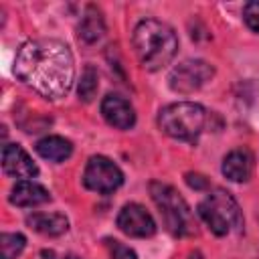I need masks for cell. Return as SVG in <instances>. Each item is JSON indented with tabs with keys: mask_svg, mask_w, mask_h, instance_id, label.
<instances>
[{
	"mask_svg": "<svg viewBox=\"0 0 259 259\" xmlns=\"http://www.w3.org/2000/svg\"><path fill=\"white\" fill-rule=\"evenodd\" d=\"M16 77L47 99H61L75 79L71 49L57 38L26 40L14 59Z\"/></svg>",
	"mask_w": 259,
	"mask_h": 259,
	"instance_id": "6da1fadb",
	"label": "cell"
},
{
	"mask_svg": "<svg viewBox=\"0 0 259 259\" xmlns=\"http://www.w3.org/2000/svg\"><path fill=\"white\" fill-rule=\"evenodd\" d=\"M134 49L146 71H160L174 59L178 51V36L166 22L146 18L134 28Z\"/></svg>",
	"mask_w": 259,
	"mask_h": 259,
	"instance_id": "7a4b0ae2",
	"label": "cell"
},
{
	"mask_svg": "<svg viewBox=\"0 0 259 259\" xmlns=\"http://www.w3.org/2000/svg\"><path fill=\"white\" fill-rule=\"evenodd\" d=\"M150 194L160 208V214L164 219L166 229L176 237H190L196 235V221L188 206V202L180 196L176 188L164 182H152Z\"/></svg>",
	"mask_w": 259,
	"mask_h": 259,
	"instance_id": "3957f363",
	"label": "cell"
},
{
	"mask_svg": "<svg viewBox=\"0 0 259 259\" xmlns=\"http://www.w3.org/2000/svg\"><path fill=\"white\" fill-rule=\"evenodd\" d=\"M204 121H206L204 107L192 101L170 103L158 115L160 130L166 136L182 142H194L204 130Z\"/></svg>",
	"mask_w": 259,
	"mask_h": 259,
	"instance_id": "277c9868",
	"label": "cell"
},
{
	"mask_svg": "<svg viewBox=\"0 0 259 259\" xmlns=\"http://www.w3.org/2000/svg\"><path fill=\"white\" fill-rule=\"evenodd\" d=\"M198 214L208 225V229L219 237H223V235H227L233 229H239L243 225L239 204L231 196V192H227L225 188L210 190L198 202Z\"/></svg>",
	"mask_w": 259,
	"mask_h": 259,
	"instance_id": "5b68a950",
	"label": "cell"
},
{
	"mask_svg": "<svg viewBox=\"0 0 259 259\" xmlns=\"http://www.w3.org/2000/svg\"><path fill=\"white\" fill-rule=\"evenodd\" d=\"M123 182V172L115 162H111L105 156H91L85 172H83V184L85 188L99 192V194H109L117 190Z\"/></svg>",
	"mask_w": 259,
	"mask_h": 259,
	"instance_id": "8992f818",
	"label": "cell"
},
{
	"mask_svg": "<svg viewBox=\"0 0 259 259\" xmlns=\"http://www.w3.org/2000/svg\"><path fill=\"white\" fill-rule=\"evenodd\" d=\"M212 75H214L212 65H208L202 59H188L172 69V73L168 77V85L172 91L186 95V93L200 89L204 83H208L212 79Z\"/></svg>",
	"mask_w": 259,
	"mask_h": 259,
	"instance_id": "52a82bcc",
	"label": "cell"
},
{
	"mask_svg": "<svg viewBox=\"0 0 259 259\" xmlns=\"http://www.w3.org/2000/svg\"><path fill=\"white\" fill-rule=\"evenodd\" d=\"M117 227L121 233L130 235V237H152L156 233V221L152 219V214L138 202H130L125 204L119 214H117Z\"/></svg>",
	"mask_w": 259,
	"mask_h": 259,
	"instance_id": "ba28073f",
	"label": "cell"
},
{
	"mask_svg": "<svg viewBox=\"0 0 259 259\" xmlns=\"http://www.w3.org/2000/svg\"><path fill=\"white\" fill-rule=\"evenodd\" d=\"M2 168L8 176L14 178H34L38 174V166L30 160V156L18 144H6L2 148Z\"/></svg>",
	"mask_w": 259,
	"mask_h": 259,
	"instance_id": "9c48e42d",
	"label": "cell"
},
{
	"mask_svg": "<svg viewBox=\"0 0 259 259\" xmlns=\"http://www.w3.org/2000/svg\"><path fill=\"white\" fill-rule=\"evenodd\" d=\"M101 115L117 130H130L136 123V111L132 103L121 95H107L101 101Z\"/></svg>",
	"mask_w": 259,
	"mask_h": 259,
	"instance_id": "30bf717a",
	"label": "cell"
},
{
	"mask_svg": "<svg viewBox=\"0 0 259 259\" xmlns=\"http://www.w3.org/2000/svg\"><path fill=\"white\" fill-rule=\"evenodd\" d=\"M253 154L247 148L231 150L223 160V174L231 182H247L253 174Z\"/></svg>",
	"mask_w": 259,
	"mask_h": 259,
	"instance_id": "8fae6325",
	"label": "cell"
},
{
	"mask_svg": "<svg viewBox=\"0 0 259 259\" xmlns=\"http://www.w3.org/2000/svg\"><path fill=\"white\" fill-rule=\"evenodd\" d=\"M51 194L49 190L32 180H20L14 184L12 192H10V202L16 206H36L42 202H49Z\"/></svg>",
	"mask_w": 259,
	"mask_h": 259,
	"instance_id": "7c38bea8",
	"label": "cell"
},
{
	"mask_svg": "<svg viewBox=\"0 0 259 259\" xmlns=\"http://www.w3.org/2000/svg\"><path fill=\"white\" fill-rule=\"evenodd\" d=\"M26 223L32 231L49 237H59L69 229V221L61 212H32L26 217Z\"/></svg>",
	"mask_w": 259,
	"mask_h": 259,
	"instance_id": "4fadbf2b",
	"label": "cell"
},
{
	"mask_svg": "<svg viewBox=\"0 0 259 259\" xmlns=\"http://www.w3.org/2000/svg\"><path fill=\"white\" fill-rule=\"evenodd\" d=\"M36 154L49 162H65L73 154V144L61 136H47L36 142Z\"/></svg>",
	"mask_w": 259,
	"mask_h": 259,
	"instance_id": "5bb4252c",
	"label": "cell"
},
{
	"mask_svg": "<svg viewBox=\"0 0 259 259\" xmlns=\"http://www.w3.org/2000/svg\"><path fill=\"white\" fill-rule=\"evenodd\" d=\"M105 32V22H103V16L101 12L95 8V6H87L83 18H81V24H79V38L83 42H97Z\"/></svg>",
	"mask_w": 259,
	"mask_h": 259,
	"instance_id": "9a60e30c",
	"label": "cell"
},
{
	"mask_svg": "<svg viewBox=\"0 0 259 259\" xmlns=\"http://www.w3.org/2000/svg\"><path fill=\"white\" fill-rule=\"evenodd\" d=\"M26 245L24 235L20 233H2L0 235V249H2V259H16Z\"/></svg>",
	"mask_w": 259,
	"mask_h": 259,
	"instance_id": "2e32d148",
	"label": "cell"
},
{
	"mask_svg": "<svg viewBox=\"0 0 259 259\" xmlns=\"http://www.w3.org/2000/svg\"><path fill=\"white\" fill-rule=\"evenodd\" d=\"M97 87H99V81H97V71L87 65L83 75H81V81H79V97L83 101H91L97 93Z\"/></svg>",
	"mask_w": 259,
	"mask_h": 259,
	"instance_id": "e0dca14e",
	"label": "cell"
},
{
	"mask_svg": "<svg viewBox=\"0 0 259 259\" xmlns=\"http://www.w3.org/2000/svg\"><path fill=\"white\" fill-rule=\"evenodd\" d=\"M105 245L109 249L111 259H138L134 249H130L127 245H123V243H119L115 239H105Z\"/></svg>",
	"mask_w": 259,
	"mask_h": 259,
	"instance_id": "ac0fdd59",
	"label": "cell"
},
{
	"mask_svg": "<svg viewBox=\"0 0 259 259\" xmlns=\"http://www.w3.org/2000/svg\"><path fill=\"white\" fill-rule=\"evenodd\" d=\"M243 20L247 22V26L253 32H259V0L247 2L243 6Z\"/></svg>",
	"mask_w": 259,
	"mask_h": 259,
	"instance_id": "d6986e66",
	"label": "cell"
},
{
	"mask_svg": "<svg viewBox=\"0 0 259 259\" xmlns=\"http://www.w3.org/2000/svg\"><path fill=\"white\" fill-rule=\"evenodd\" d=\"M186 184H188L190 188H194V190H202V188L208 186V180H206L202 174H192V172H188V174H186Z\"/></svg>",
	"mask_w": 259,
	"mask_h": 259,
	"instance_id": "ffe728a7",
	"label": "cell"
},
{
	"mask_svg": "<svg viewBox=\"0 0 259 259\" xmlns=\"http://www.w3.org/2000/svg\"><path fill=\"white\" fill-rule=\"evenodd\" d=\"M65 259H77V257H75V255H67Z\"/></svg>",
	"mask_w": 259,
	"mask_h": 259,
	"instance_id": "44dd1931",
	"label": "cell"
}]
</instances>
